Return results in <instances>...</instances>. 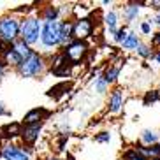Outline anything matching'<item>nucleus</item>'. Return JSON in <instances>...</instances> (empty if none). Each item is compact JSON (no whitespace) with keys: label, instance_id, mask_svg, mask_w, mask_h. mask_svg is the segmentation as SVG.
I'll return each mask as SVG.
<instances>
[{"label":"nucleus","instance_id":"27","mask_svg":"<svg viewBox=\"0 0 160 160\" xmlns=\"http://www.w3.org/2000/svg\"><path fill=\"white\" fill-rule=\"evenodd\" d=\"M141 30H142L144 33H150V30H151L150 23H148V21H146V23H142V25H141Z\"/></svg>","mask_w":160,"mask_h":160},{"label":"nucleus","instance_id":"11","mask_svg":"<svg viewBox=\"0 0 160 160\" xmlns=\"http://www.w3.org/2000/svg\"><path fill=\"white\" fill-rule=\"evenodd\" d=\"M120 108H122V92L116 90L113 93V97H111V111H113V113H118Z\"/></svg>","mask_w":160,"mask_h":160},{"label":"nucleus","instance_id":"15","mask_svg":"<svg viewBox=\"0 0 160 160\" xmlns=\"http://www.w3.org/2000/svg\"><path fill=\"white\" fill-rule=\"evenodd\" d=\"M118 72H120V67H111L106 74H104V79H106V83H113L114 79H116Z\"/></svg>","mask_w":160,"mask_h":160},{"label":"nucleus","instance_id":"12","mask_svg":"<svg viewBox=\"0 0 160 160\" xmlns=\"http://www.w3.org/2000/svg\"><path fill=\"white\" fill-rule=\"evenodd\" d=\"M41 114H42L41 109H33V111H30V113L25 116V122L28 123V125H35V123L41 120Z\"/></svg>","mask_w":160,"mask_h":160},{"label":"nucleus","instance_id":"21","mask_svg":"<svg viewBox=\"0 0 160 160\" xmlns=\"http://www.w3.org/2000/svg\"><path fill=\"white\" fill-rule=\"evenodd\" d=\"M137 53L141 55V57H151V49L148 46H144V44H139V48H137Z\"/></svg>","mask_w":160,"mask_h":160},{"label":"nucleus","instance_id":"13","mask_svg":"<svg viewBox=\"0 0 160 160\" xmlns=\"http://www.w3.org/2000/svg\"><path fill=\"white\" fill-rule=\"evenodd\" d=\"M123 48H127V49H134V48H139V39H137L136 33H128V37L125 39V42H123Z\"/></svg>","mask_w":160,"mask_h":160},{"label":"nucleus","instance_id":"25","mask_svg":"<svg viewBox=\"0 0 160 160\" xmlns=\"http://www.w3.org/2000/svg\"><path fill=\"white\" fill-rule=\"evenodd\" d=\"M95 141H99V142H106V141H109V134L102 132L100 136H97V137H95Z\"/></svg>","mask_w":160,"mask_h":160},{"label":"nucleus","instance_id":"33","mask_svg":"<svg viewBox=\"0 0 160 160\" xmlns=\"http://www.w3.org/2000/svg\"><path fill=\"white\" fill-rule=\"evenodd\" d=\"M153 160H158V158H153Z\"/></svg>","mask_w":160,"mask_h":160},{"label":"nucleus","instance_id":"23","mask_svg":"<svg viewBox=\"0 0 160 160\" xmlns=\"http://www.w3.org/2000/svg\"><path fill=\"white\" fill-rule=\"evenodd\" d=\"M106 86H108V83H106L104 78L97 81V92H99V93H104V92H106Z\"/></svg>","mask_w":160,"mask_h":160},{"label":"nucleus","instance_id":"19","mask_svg":"<svg viewBox=\"0 0 160 160\" xmlns=\"http://www.w3.org/2000/svg\"><path fill=\"white\" fill-rule=\"evenodd\" d=\"M141 153L142 155H151V157H158L160 155V146L158 144H155V146H151V148H148V150H141Z\"/></svg>","mask_w":160,"mask_h":160},{"label":"nucleus","instance_id":"4","mask_svg":"<svg viewBox=\"0 0 160 160\" xmlns=\"http://www.w3.org/2000/svg\"><path fill=\"white\" fill-rule=\"evenodd\" d=\"M41 71H42V60H41V57L35 55V53L19 65V72H21L23 78H32V76L39 74Z\"/></svg>","mask_w":160,"mask_h":160},{"label":"nucleus","instance_id":"16","mask_svg":"<svg viewBox=\"0 0 160 160\" xmlns=\"http://www.w3.org/2000/svg\"><path fill=\"white\" fill-rule=\"evenodd\" d=\"M106 25L109 27L111 32H116V14L114 12H108L106 14Z\"/></svg>","mask_w":160,"mask_h":160},{"label":"nucleus","instance_id":"26","mask_svg":"<svg viewBox=\"0 0 160 160\" xmlns=\"http://www.w3.org/2000/svg\"><path fill=\"white\" fill-rule=\"evenodd\" d=\"M158 99V93H157V92H153V93H148L146 95V104L150 102V100H157Z\"/></svg>","mask_w":160,"mask_h":160},{"label":"nucleus","instance_id":"1","mask_svg":"<svg viewBox=\"0 0 160 160\" xmlns=\"http://www.w3.org/2000/svg\"><path fill=\"white\" fill-rule=\"evenodd\" d=\"M41 41L46 48H53L62 42V25L58 21H46L41 30Z\"/></svg>","mask_w":160,"mask_h":160},{"label":"nucleus","instance_id":"14","mask_svg":"<svg viewBox=\"0 0 160 160\" xmlns=\"http://www.w3.org/2000/svg\"><path fill=\"white\" fill-rule=\"evenodd\" d=\"M71 32H74V25H71V23H63V25H62V42H63V44L69 41Z\"/></svg>","mask_w":160,"mask_h":160},{"label":"nucleus","instance_id":"7","mask_svg":"<svg viewBox=\"0 0 160 160\" xmlns=\"http://www.w3.org/2000/svg\"><path fill=\"white\" fill-rule=\"evenodd\" d=\"M2 157L5 160H30L28 153L23 150H19L16 146H5L4 151H2Z\"/></svg>","mask_w":160,"mask_h":160},{"label":"nucleus","instance_id":"31","mask_svg":"<svg viewBox=\"0 0 160 160\" xmlns=\"http://www.w3.org/2000/svg\"><path fill=\"white\" fill-rule=\"evenodd\" d=\"M2 74H4V67H2V63H0V78H2Z\"/></svg>","mask_w":160,"mask_h":160},{"label":"nucleus","instance_id":"34","mask_svg":"<svg viewBox=\"0 0 160 160\" xmlns=\"http://www.w3.org/2000/svg\"><path fill=\"white\" fill-rule=\"evenodd\" d=\"M51 160H57V158H51Z\"/></svg>","mask_w":160,"mask_h":160},{"label":"nucleus","instance_id":"32","mask_svg":"<svg viewBox=\"0 0 160 160\" xmlns=\"http://www.w3.org/2000/svg\"><path fill=\"white\" fill-rule=\"evenodd\" d=\"M155 58H157V62H160V53H157V55H155Z\"/></svg>","mask_w":160,"mask_h":160},{"label":"nucleus","instance_id":"6","mask_svg":"<svg viewBox=\"0 0 160 160\" xmlns=\"http://www.w3.org/2000/svg\"><path fill=\"white\" fill-rule=\"evenodd\" d=\"M92 30H93L92 21H90L88 18H83L74 25V37H78L79 41L85 39V37H90V35H92Z\"/></svg>","mask_w":160,"mask_h":160},{"label":"nucleus","instance_id":"5","mask_svg":"<svg viewBox=\"0 0 160 160\" xmlns=\"http://www.w3.org/2000/svg\"><path fill=\"white\" fill-rule=\"evenodd\" d=\"M86 44L83 41H78V42H72L71 46L65 49V60L67 63H78L81 62V58L86 55Z\"/></svg>","mask_w":160,"mask_h":160},{"label":"nucleus","instance_id":"28","mask_svg":"<svg viewBox=\"0 0 160 160\" xmlns=\"http://www.w3.org/2000/svg\"><path fill=\"white\" fill-rule=\"evenodd\" d=\"M153 42H155V44H160V33H158V35H155V39H153Z\"/></svg>","mask_w":160,"mask_h":160},{"label":"nucleus","instance_id":"22","mask_svg":"<svg viewBox=\"0 0 160 160\" xmlns=\"http://www.w3.org/2000/svg\"><path fill=\"white\" fill-rule=\"evenodd\" d=\"M46 21H57V9H53V7H49V9L46 11Z\"/></svg>","mask_w":160,"mask_h":160},{"label":"nucleus","instance_id":"35","mask_svg":"<svg viewBox=\"0 0 160 160\" xmlns=\"http://www.w3.org/2000/svg\"><path fill=\"white\" fill-rule=\"evenodd\" d=\"M69 160H72V158H69Z\"/></svg>","mask_w":160,"mask_h":160},{"label":"nucleus","instance_id":"9","mask_svg":"<svg viewBox=\"0 0 160 160\" xmlns=\"http://www.w3.org/2000/svg\"><path fill=\"white\" fill-rule=\"evenodd\" d=\"M12 49H14L16 53H18L19 57L23 58V60H27V58H30L33 55L32 51H30V48L27 42H23V41H18V42H14V46H12Z\"/></svg>","mask_w":160,"mask_h":160},{"label":"nucleus","instance_id":"3","mask_svg":"<svg viewBox=\"0 0 160 160\" xmlns=\"http://www.w3.org/2000/svg\"><path fill=\"white\" fill-rule=\"evenodd\" d=\"M19 32H21V27H19L18 19H14V18L0 19V35H2L4 41H7V42L14 41Z\"/></svg>","mask_w":160,"mask_h":160},{"label":"nucleus","instance_id":"17","mask_svg":"<svg viewBox=\"0 0 160 160\" xmlns=\"http://www.w3.org/2000/svg\"><path fill=\"white\" fill-rule=\"evenodd\" d=\"M157 139H158V136H157L155 132H151V130H144V132H142V141H144L146 144L157 142Z\"/></svg>","mask_w":160,"mask_h":160},{"label":"nucleus","instance_id":"10","mask_svg":"<svg viewBox=\"0 0 160 160\" xmlns=\"http://www.w3.org/2000/svg\"><path fill=\"white\" fill-rule=\"evenodd\" d=\"M5 60H7V63H12V65H21V63L25 62L12 48H9V51L5 53Z\"/></svg>","mask_w":160,"mask_h":160},{"label":"nucleus","instance_id":"2","mask_svg":"<svg viewBox=\"0 0 160 160\" xmlns=\"http://www.w3.org/2000/svg\"><path fill=\"white\" fill-rule=\"evenodd\" d=\"M41 21L37 18H28L21 27V39L23 42L27 44H33L39 39V33H41Z\"/></svg>","mask_w":160,"mask_h":160},{"label":"nucleus","instance_id":"20","mask_svg":"<svg viewBox=\"0 0 160 160\" xmlns=\"http://www.w3.org/2000/svg\"><path fill=\"white\" fill-rule=\"evenodd\" d=\"M128 37V33H127V30H118L116 32V35H114V41H116V42H125V39Z\"/></svg>","mask_w":160,"mask_h":160},{"label":"nucleus","instance_id":"29","mask_svg":"<svg viewBox=\"0 0 160 160\" xmlns=\"http://www.w3.org/2000/svg\"><path fill=\"white\" fill-rule=\"evenodd\" d=\"M153 23H155V25H158V27H160V14H158V16H157V18H155V19H153Z\"/></svg>","mask_w":160,"mask_h":160},{"label":"nucleus","instance_id":"24","mask_svg":"<svg viewBox=\"0 0 160 160\" xmlns=\"http://www.w3.org/2000/svg\"><path fill=\"white\" fill-rule=\"evenodd\" d=\"M125 158H127V160H146L142 155H137V153H134V151H132V153H127Z\"/></svg>","mask_w":160,"mask_h":160},{"label":"nucleus","instance_id":"30","mask_svg":"<svg viewBox=\"0 0 160 160\" xmlns=\"http://www.w3.org/2000/svg\"><path fill=\"white\" fill-rule=\"evenodd\" d=\"M5 113V109H4V104L0 102V114H4Z\"/></svg>","mask_w":160,"mask_h":160},{"label":"nucleus","instance_id":"8","mask_svg":"<svg viewBox=\"0 0 160 160\" xmlns=\"http://www.w3.org/2000/svg\"><path fill=\"white\" fill-rule=\"evenodd\" d=\"M39 132H41V123H35V125H28V127L25 128L21 134H23V141L28 142V144H32L35 139H37Z\"/></svg>","mask_w":160,"mask_h":160},{"label":"nucleus","instance_id":"18","mask_svg":"<svg viewBox=\"0 0 160 160\" xmlns=\"http://www.w3.org/2000/svg\"><path fill=\"white\" fill-rule=\"evenodd\" d=\"M137 14H139V7H137V5H128L127 11H125V18H127L128 21H130V19H134Z\"/></svg>","mask_w":160,"mask_h":160}]
</instances>
